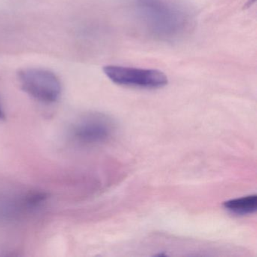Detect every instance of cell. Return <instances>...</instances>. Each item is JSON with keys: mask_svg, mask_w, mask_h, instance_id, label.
<instances>
[{"mask_svg": "<svg viewBox=\"0 0 257 257\" xmlns=\"http://www.w3.org/2000/svg\"><path fill=\"white\" fill-rule=\"evenodd\" d=\"M18 79L22 89L36 100L53 103L61 96V81L55 73L47 69H22L18 73Z\"/></svg>", "mask_w": 257, "mask_h": 257, "instance_id": "obj_1", "label": "cell"}, {"mask_svg": "<svg viewBox=\"0 0 257 257\" xmlns=\"http://www.w3.org/2000/svg\"><path fill=\"white\" fill-rule=\"evenodd\" d=\"M103 70L112 82L122 86L154 89L168 83L166 75L157 70L108 65Z\"/></svg>", "mask_w": 257, "mask_h": 257, "instance_id": "obj_2", "label": "cell"}, {"mask_svg": "<svg viewBox=\"0 0 257 257\" xmlns=\"http://www.w3.org/2000/svg\"><path fill=\"white\" fill-rule=\"evenodd\" d=\"M115 122L108 115L100 112L86 114L73 126V135L79 142L96 145L109 141L115 134Z\"/></svg>", "mask_w": 257, "mask_h": 257, "instance_id": "obj_3", "label": "cell"}, {"mask_svg": "<svg viewBox=\"0 0 257 257\" xmlns=\"http://www.w3.org/2000/svg\"><path fill=\"white\" fill-rule=\"evenodd\" d=\"M223 207L235 214H252L257 210V195H250L228 200L223 203Z\"/></svg>", "mask_w": 257, "mask_h": 257, "instance_id": "obj_4", "label": "cell"}, {"mask_svg": "<svg viewBox=\"0 0 257 257\" xmlns=\"http://www.w3.org/2000/svg\"><path fill=\"white\" fill-rule=\"evenodd\" d=\"M5 118V115H4V112L2 109V106H1V103H0V119H2V118Z\"/></svg>", "mask_w": 257, "mask_h": 257, "instance_id": "obj_5", "label": "cell"}]
</instances>
